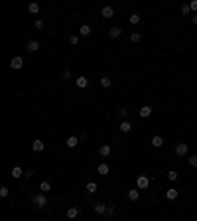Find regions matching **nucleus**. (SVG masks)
Returning <instances> with one entry per match:
<instances>
[{
	"mask_svg": "<svg viewBox=\"0 0 197 221\" xmlns=\"http://www.w3.org/2000/svg\"><path fill=\"white\" fill-rule=\"evenodd\" d=\"M32 203L37 207V209H44V207L47 205V198H45V194H41V191H40V194H36V195H33Z\"/></svg>",
	"mask_w": 197,
	"mask_h": 221,
	"instance_id": "1",
	"label": "nucleus"
},
{
	"mask_svg": "<svg viewBox=\"0 0 197 221\" xmlns=\"http://www.w3.org/2000/svg\"><path fill=\"white\" fill-rule=\"evenodd\" d=\"M136 186H138V190H146V187L150 186V180H148V176H144V174H140V176L136 178Z\"/></svg>",
	"mask_w": 197,
	"mask_h": 221,
	"instance_id": "2",
	"label": "nucleus"
},
{
	"mask_svg": "<svg viewBox=\"0 0 197 221\" xmlns=\"http://www.w3.org/2000/svg\"><path fill=\"white\" fill-rule=\"evenodd\" d=\"M187 152H189V146H187L185 142H179L178 146H175V154H178V156H185Z\"/></svg>",
	"mask_w": 197,
	"mask_h": 221,
	"instance_id": "3",
	"label": "nucleus"
},
{
	"mask_svg": "<svg viewBox=\"0 0 197 221\" xmlns=\"http://www.w3.org/2000/svg\"><path fill=\"white\" fill-rule=\"evenodd\" d=\"M22 65H24V59H22V57H20V55L12 57V61H10V67H12V69H20V67H22Z\"/></svg>",
	"mask_w": 197,
	"mask_h": 221,
	"instance_id": "4",
	"label": "nucleus"
},
{
	"mask_svg": "<svg viewBox=\"0 0 197 221\" xmlns=\"http://www.w3.org/2000/svg\"><path fill=\"white\" fill-rule=\"evenodd\" d=\"M26 49H28L30 53L37 52V49H40V41H37V40H30V41H28V45H26Z\"/></svg>",
	"mask_w": 197,
	"mask_h": 221,
	"instance_id": "5",
	"label": "nucleus"
},
{
	"mask_svg": "<svg viewBox=\"0 0 197 221\" xmlns=\"http://www.w3.org/2000/svg\"><path fill=\"white\" fill-rule=\"evenodd\" d=\"M100 14H103V18H112V16H114V8H112V6H104L103 8V10H100Z\"/></svg>",
	"mask_w": 197,
	"mask_h": 221,
	"instance_id": "6",
	"label": "nucleus"
},
{
	"mask_svg": "<svg viewBox=\"0 0 197 221\" xmlns=\"http://www.w3.org/2000/svg\"><path fill=\"white\" fill-rule=\"evenodd\" d=\"M32 148H33V152H44V148H45V144H44V140H33L32 142Z\"/></svg>",
	"mask_w": 197,
	"mask_h": 221,
	"instance_id": "7",
	"label": "nucleus"
},
{
	"mask_svg": "<svg viewBox=\"0 0 197 221\" xmlns=\"http://www.w3.org/2000/svg\"><path fill=\"white\" fill-rule=\"evenodd\" d=\"M97 172L100 174V176H108V174H111V168H108V164H104V162H103V164L97 166Z\"/></svg>",
	"mask_w": 197,
	"mask_h": 221,
	"instance_id": "8",
	"label": "nucleus"
},
{
	"mask_svg": "<svg viewBox=\"0 0 197 221\" xmlns=\"http://www.w3.org/2000/svg\"><path fill=\"white\" fill-rule=\"evenodd\" d=\"M178 195H179V191L175 190V187H170V190L166 191V198L170 199V201H174V199H178Z\"/></svg>",
	"mask_w": 197,
	"mask_h": 221,
	"instance_id": "9",
	"label": "nucleus"
},
{
	"mask_svg": "<svg viewBox=\"0 0 197 221\" xmlns=\"http://www.w3.org/2000/svg\"><path fill=\"white\" fill-rule=\"evenodd\" d=\"M111 152H112V148L108 146V144H103V146H100V150H99V154H100L103 158H108V156H111Z\"/></svg>",
	"mask_w": 197,
	"mask_h": 221,
	"instance_id": "10",
	"label": "nucleus"
},
{
	"mask_svg": "<svg viewBox=\"0 0 197 221\" xmlns=\"http://www.w3.org/2000/svg\"><path fill=\"white\" fill-rule=\"evenodd\" d=\"M75 85H77L79 89H85V87L89 85V79H87V77H77V79H75Z\"/></svg>",
	"mask_w": 197,
	"mask_h": 221,
	"instance_id": "11",
	"label": "nucleus"
},
{
	"mask_svg": "<svg viewBox=\"0 0 197 221\" xmlns=\"http://www.w3.org/2000/svg\"><path fill=\"white\" fill-rule=\"evenodd\" d=\"M120 34H122V28H118V26H112L108 30V36L111 37H120Z\"/></svg>",
	"mask_w": 197,
	"mask_h": 221,
	"instance_id": "12",
	"label": "nucleus"
},
{
	"mask_svg": "<svg viewBox=\"0 0 197 221\" xmlns=\"http://www.w3.org/2000/svg\"><path fill=\"white\" fill-rule=\"evenodd\" d=\"M65 144H67V148H75L79 144V138H77V136H69V138L65 140Z\"/></svg>",
	"mask_w": 197,
	"mask_h": 221,
	"instance_id": "13",
	"label": "nucleus"
},
{
	"mask_svg": "<svg viewBox=\"0 0 197 221\" xmlns=\"http://www.w3.org/2000/svg\"><path fill=\"white\" fill-rule=\"evenodd\" d=\"M152 107H150V105H144V107H142V109H140V116H144V119H146V116H150V115H152Z\"/></svg>",
	"mask_w": 197,
	"mask_h": 221,
	"instance_id": "14",
	"label": "nucleus"
},
{
	"mask_svg": "<svg viewBox=\"0 0 197 221\" xmlns=\"http://www.w3.org/2000/svg\"><path fill=\"white\" fill-rule=\"evenodd\" d=\"M95 213L97 215L107 213V205H104V203H95Z\"/></svg>",
	"mask_w": 197,
	"mask_h": 221,
	"instance_id": "15",
	"label": "nucleus"
},
{
	"mask_svg": "<svg viewBox=\"0 0 197 221\" xmlns=\"http://www.w3.org/2000/svg\"><path fill=\"white\" fill-rule=\"evenodd\" d=\"M77 215H79V207H69V209H67V217H69V219H75V217H77Z\"/></svg>",
	"mask_w": 197,
	"mask_h": 221,
	"instance_id": "16",
	"label": "nucleus"
},
{
	"mask_svg": "<svg viewBox=\"0 0 197 221\" xmlns=\"http://www.w3.org/2000/svg\"><path fill=\"white\" fill-rule=\"evenodd\" d=\"M28 12H30V14H37V12H40V4L37 2H30L28 4Z\"/></svg>",
	"mask_w": 197,
	"mask_h": 221,
	"instance_id": "17",
	"label": "nucleus"
},
{
	"mask_svg": "<svg viewBox=\"0 0 197 221\" xmlns=\"http://www.w3.org/2000/svg\"><path fill=\"white\" fill-rule=\"evenodd\" d=\"M40 190H41V194H47V191L51 190V184H49L47 180H41V184H40Z\"/></svg>",
	"mask_w": 197,
	"mask_h": 221,
	"instance_id": "18",
	"label": "nucleus"
},
{
	"mask_svg": "<svg viewBox=\"0 0 197 221\" xmlns=\"http://www.w3.org/2000/svg\"><path fill=\"white\" fill-rule=\"evenodd\" d=\"M130 128H132V124L128 123V120H122V123H120V132L126 134V132H130Z\"/></svg>",
	"mask_w": 197,
	"mask_h": 221,
	"instance_id": "19",
	"label": "nucleus"
},
{
	"mask_svg": "<svg viewBox=\"0 0 197 221\" xmlns=\"http://www.w3.org/2000/svg\"><path fill=\"white\" fill-rule=\"evenodd\" d=\"M100 85H103L104 89H108V87L112 85V79H111V77H107V75H104V77H100Z\"/></svg>",
	"mask_w": 197,
	"mask_h": 221,
	"instance_id": "20",
	"label": "nucleus"
},
{
	"mask_svg": "<svg viewBox=\"0 0 197 221\" xmlns=\"http://www.w3.org/2000/svg\"><path fill=\"white\" fill-rule=\"evenodd\" d=\"M152 146H156V148L164 146V138H162V136H154L152 138Z\"/></svg>",
	"mask_w": 197,
	"mask_h": 221,
	"instance_id": "21",
	"label": "nucleus"
},
{
	"mask_svg": "<svg viewBox=\"0 0 197 221\" xmlns=\"http://www.w3.org/2000/svg\"><path fill=\"white\" fill-rule=\"evenodd\" d=\"M24 176V170L20 168V166H16V168H12V178H22Z\"/></svg>",
	"mask_w": 197,
	"mask_h": 221,
	"instance_id": "22",
	"label": "nucleus"
},
{
	"mask_svg": "<svg viewBox=\"0 0 197 221\" xmlns=\"http://www.w3.org/2000/svg\"><path fill=\"white\" fill-rule=\"evenodd\" d=\"M91 34V26H87V24H83L81 28H79V36H89Z\"/></svg>",
	"mask_w": 197,
	"mask_h": 221,
	"instance_id": "23",
	"label": "nucleus"
},
{
	"mask_svg": "<svg viewBox=\"0 0 197 221\" xmlns=\"http://www.w3.org/2000/svg\"><path fill=\"white\" fill-rule=\"evenodd\" d=\"M138 195H140L138 190H130L128 191V199H130V201H138Z\"/></svg>",
	"mask_w": 197,
	"mask_h": 221,
	"instance_id": "24",
	"label": "nucleus"
},
{
	"mask_svg": "<svg viewBox=\"0 0 197 221\" xmlns=\"http://www.w3.org/2000/svg\"><path fill=\"white\" fill-rule=\"evenodd\" d=\"M87 191H89V194H95V191H97V182H89V184H87Z\"/></svg>",
	"mask_w": 197,
	"mask_h": 221,
	"instance_id": "25",
	"label": "nucleus"
},
{
	"mask_svg": "<svg viewBox=\"0 0 197 221\" xmlns=\"http://www.w3.org/2000/svg\"><path fill=\"white\" fill-rule=\"evenodd\" d=\"M167 180L175 182V180H178V172H175V170H170V172H167Z\"/></svg>",
	"mask_w": 197,
	"mask_h": 221,
	"instance_id": "26",
	"label": "nucleus"
},
{
	"mask_svg": "<svg viewBox=\"0 0 197 221\" xmlns=\"http://www.w3.org/2000/svg\"><path fill=\"white\" fill-rule=\"evenodd\" d=\"M69 41H71V44H73V45H77V44H79V41H81V36H77V34H73V36H69Z\"/></svg>",
	"mask_w": 197,
	"mask_h": 221,
	"instance_id": "27",
	"label": "nucleus"
},
{
	"mask_svg": "<svg viewBox=\"0 0 197 221\" xmlns=\"http://www.w3.org/2000/svg\"><path fill=\"white\" fill-rule=\"evenodd\" d=\"M181 14H191V6H189V4H183V6H181Z\"/></svg>",
	"mask_w": 197,
	"mask_h": 221,
	"instance_id": "28",
	"label": "nucleus"
},
{
	"mask_svg": "<svg viewBox=\"0 0 197 221\" xmlns=\"http://www.w3.org/2000/svg\"><path fill=\"white\" fill-rule=\"evenodd\" d=\"M140 20H142V18H140L138 14H132V16H130V24H140Z\"/></svg>",
	"mask_w": 197,
	"mask_h": 221,
	"instance_id": "29",
	"label": "nucleus"
},
{
	"mask_svg": "<svg viewBox=\"0 0 197 221\" xmlns=\"http://www.w3.org/2000/svg\"><path fill=\"white\" fill-rule=\"evenodd\" d=\"M8 194H10V190H8L6 186H2V187H0V195H2V198H6Z\"/></svg>",
	"mask_w": 197,
	"mask_h": 221,
	"instance_id": "30",
	"label": "nucleus"
},
{
	"mask_svg": "<svg viewBox=\"0 0 197 221\" xmlns=\"http://www.w3.org/2000/svg\"><path fill=\"white\" fill-rule=\"evenodd\" d=\"M140 37H142V36L138 34V32H132V34H130V40H132V41H140Z\"/></svg>",
	"mask_w": 197,
	"mask_h": 221,
	"instance_id": "31",
	"label": "nucleus"
},
{
	"mask_svg": "<svg viewBox=\"0 0 197 221\" xmlns=\"http://www.w3.org/2000/svg\"><path fill=\"white\" fill-rule=\"evenodd\" d=\"M61 79H71V71L69 69H63V71H61Z\"/></svg>",
	"mask_w": 197,
	"mask_h": 221,
	"instance_id": "32",
	"label": "nucleus"
},
{
	"mask_svg": "<svg viewBox=\"0 0 197 221\" xmlns=\"http://www.w3.org/2000/svg\"><path fill=\"white\" fill-rule=\"evenodd\" d=\"M189 166L197 168V156H195V154H193V156H189Z\"/></svg>",
	"mask_w": 197,
	"mask_h": 221,
	"instance_id": "33",
	"label": "nucleus"
},
{
	"mask_svg": "<svg viewBox=\"0 0 197 221\" xmlns=\"http://www.w3.org/2000/svg\"><path fill=\"white\" fill-rule=\"evenodd\" d=\"M126 115H128V109H120V111H118V116H120L122 120L126 119Z\"/></svg>",
	"mask_w": 197,
	"mask_h": 221,
	"instance_id": "34",
	"label": "nucleus"
},
{
	"mask_svg": "<svg viewBox=\"0 0 197 221\" xmlns=\"http://www.w3.org/2000/svg\"><path fill=\"white\" fill-rule=\"evenodd\" d=\"M114 211H116L114 205H108V207H107V215H114Z\"/></svg>",
	"mask_w": 197,
	"mask_h": 221,
	"instance_id": "35",
	"label": "nucleus"
},
{
	"mask_svg": "<svg viewBox=\"0 0 197 221\" xmlns=\"http://www.w3.org/2000/svg\"><path fill=\"white\" fill-rule=\"evenodd\" d=\"M189 6H191V12H195V14H197V0H193Z\"/></svg>",
	"mask_w": 197,
	"mask_h": 221,
	"instance_id": "36",
	"label": "nucleus"
},
{
	"mask_svg": "<svg viewBox=\"0 0 197 221\" xmlns=\"http://www.w3.org/2000/svg\"><path fill=\"white\" fill-rule=\"evenodd\" d=\"M36 28L41 30V28H44V20H36Z\"/></svg>",
	"mask_w": 197,
	"mask_h": 221,
	"instance_id": "37",
	"label": "nucleus"
},
{
	"mask_svg": "<svg viewBox=\"0 0 197 221\" xmlns=\"http://www.w3.org/2000/svg\"><path fill=\"white\" fill-rule=\"evenodd\" d=\"M33 176V172H32V170H28V172H24V178H32Z\"/></svg>",
	"mask_w": 197,
	"mask_h": 221,
	"instance_id": "38",
	"label": "nucleus"
},
{
	"mask_svg": "<svg viewBox=\"0 0 197 221\" xmlns=\"http://www.w3.org/2000/svg\"><path fill=\"white\" fill-rule=\"evenodd\" d=\"M191 20H193V24H197V14L193 16V18H191Z\"/></svg>",
	"mask_w": 197,
	"mask_h": 221,
	"instance_id": "39",
	"label": "nucleus"
},
{
	"mask_svg": "<svg viewBox=\"0 0 197 221\" xmlns=\"http://www.w3.org/2000/svg\"><path fill=\"white\" fill-rule=\"evenodd\" d=\"M195 146H197V142H195Z\"/></svg>",
	"mask_w": 197,
	"mask_h": 221,
	"instance_id": "40",
	"label": "nucleus"
}]
</instances>
